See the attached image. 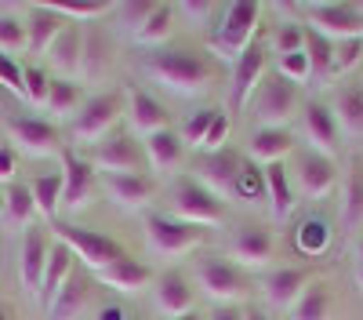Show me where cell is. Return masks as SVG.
Masks as SVG:
<instances>
[{"label":"cell","mask_w":363,"mask_h":320,"mask_svg":"<svg viewBox=\"0 0 363 320\" xmlns=\"http://www.w3.org/2000/svg\"><path fill=\"white\" fill-rule=\"evenodd\" d=\"M327 226L323 222H316V219H309L306 226L298 229V244H301V251H309V255H320L323 248H327Z\"/></svg>","instance_id":"cell-48"},{"label":"cell","mask_w":363,"mask_h":320,"mask_svg":"<svg viewBox=\"0 0 363 320\" xmlns=\"http://www.w3.org/2000/svg\"><path fill=\"white\" fill-rule=\"evenodd\" d=\"M0 211H4V193H0Z\"/></svg>","instance_id":"cell-61"},{"label":"cell","mask_w":363,"mask_h":320,"mask_svg":"<svg viewBox=\"0 0 363 320\" xmlns=\"http://www.w3.org/2000/svg\"><path fill=\"white\" fill-rule=\"evenodd\" d=\"M0 84H4L11 95L22 99V66L15 62V58H4V55H0Z\"/></svg>","instance_id":"cell-52"},{"label":"cell","mask_w":363,"mask_h":320,"mask_svg":"<svg viewBox=\"0 0 363 320\" xmlns=\"http://www.w3.org/2000/svg\"><path fill=\"white\" fill-rule=\"evenodd\" d=\"M157 8H160L157 0H131V4H120V8H113V11H116L120 26H124L128 33H138V29H142L149 18H153Z\"/></svg>","instance_id":"cell-42"},{"label":"cell","mask_w":363,"mask_h":320,"mask_svg":"<svg viewBox=\"0 0 363 320\" xmlns=\"http://www.w3.org/2000/svg\"><path fill=\"white\" fill-rule=\"evenodd\" d=\"M87 160L99 175H138L145 153L138 150V142L128 131H113L106 142H99L95 150H91Z\"/></svg>","instance_id":"cell-13"},{"label":"cell","mask_w":363,"mask_h":320,"mask_svg":"<svg viewBox=\"0 0 363 320\" xmlns=\"http://www.w3.org/2000/svg\"><path fill=\"white\" fill-rule=\"evenodd\" d=\"M51 233H55V241L66 244V248L73 251V258L80 262V266H87L91 273H102V270L113 266V262H120V258L128 255L113 237H106V233L80 229V226H73V222H55Z\"/></svg>","instance_id":"cell-2"},{"label":"cell","mask_w":363,"mask_h":320,"mask_svg":"<svg viewBox=\"0 0 363 320\" xmlns=\"http://www.w3.org/2000/svg\"><path fill=\"white\" fill-rule=\"evenodd\" d=\"M182 153H186V142L174 131H160L145 138V160L153 171H174L182 164Z\"/></svg>","instance_id":"cell-29"},{"label":"cell","mask_w":363,"mask_h":320,"mask_svg":"<svg viewBox=\"0 0 363 320\" xmlns=\"http://www.w3.org/2000/svg\"><path fill=\"white\" fill-rule=\"evenodd\" d=\"M29 193H33L37 215H40L48 226H55V222H58V208H62V171L33 179V182H29Z\"/></svg>","instance_id":"cell-30"},{"label":"cell","mask_w":363,"mask_h":320,"mask_svg":"<svg viewBox=\"0 0 363 320\" xmlns=\"http://www.w3.org/2000/svg\"><path fill=\"white\" fill-rule=\"evenodd\" d=\"M272 51H277V58L306 51V26H298V22H280L277 37H272Z\"/></svg>","instance_id":"cell-43"},{"label":"cell","mask_w":363,"mask_h":320,"mask_svg":"<svg viewBox=\"0 0 363 320\" xmlns=\"http://www.w3.org/2000/svg\"><path fill=\"white\" fill-rule=\"evenodd\" d=\"M265 189H269V200H272V215L277 219H287L294 211V189H291V175L284 164H272L265 167Z\"/></svg>","instance_id":"cell-34"},{"label":"cell","mask_w":363,"mask_h":320,"mask_svg":"<svg viewBox=\"0 0 363 320\" xmlns=\"http://www.w3.org/2000/svg\"><path fill=\"white\" fill-rule=\"evenodd\" d=\"M58 160H62V208L69 215H77V211H84L87 204H91V197H95L99 171L91 167V160L77 157L69 145L58 153Z\"/></svg>","instance_id":"cell-12"},{"label":"cell","mask_w":363,"mask_h":320,"mask_svg":"<svg viewBox=\"0 0 363 320\" xmlns=\"http://www.w3.org/2000/svg\"><path fill=\"white\" fill-rule=\"evenodd\" d=\"M306 15L309 29H316L330 44L363 40V15L356 11V4H306Z\"/></svg>","instance_id":"cell-10"},{"label":"cell","mask_w":363,"mask_h":320,"mask_svg":"<svg viewBox=\"0 0 363 320\" xmlns=\"http://www.w3.org/2000/svg\"><path fill=\"white\" fill-rule=\"evenodd\" d=\"M153 302H157V309L167 313L171 320H174V316H186V313H193V306H196V287L182 277V273L167 270V273H160V277L153 280Z\"/></svg>","instance_id":"cell-18"},{"label":"cell","mask_w":363,"mask_h":320,"mask_svg":"<svg viewBox=\"0 0 363 320\" xmlns=\"http://www.w3.org/2000/svg\"><path fill=\"white\" fill-rule=\"evenodd\" d=\"M327 313H330V295L323 280H313L306 287V295L298 299V306L291 309L294 320H327Z\"/></svg>","instance_id":"cell-38"},{"label":"cell","mask_w":363,"mask_h":320,"mask_svg":"<svg viewBox=\"0 0 363 320\" xmlns=\"http://www.w3.org/2000/svg\"><path fill=\"white\" fill-rule=\"evenodd\" d=\"M225 142H229V113H218L215 124H211V131H207V138H203L200 153H222Z\"/></svg>","instance_id":"cell-51"},{"label":"cell","mask_w":363,"mask_h":320,"mask_svg":"<svg viewBox=\"0 0 363 320\" xmlns=\"http://www.w3.org/2000/svg\"><path fill=\"white\" fill-rule=\"evenodd\" d=\"M80 55H84V37L77 26H66V33L51 44V51L44 55L51 70L58 73V80H69L73 73H80Z\"/></svg>","instance_id":"cell-27"},{"label":"cell","mask_w":363,"mask_h":320,"mask_svg":"<svg viewBox=\"0 0 363 320\" xmlns=\"http://www.w3.org/2000/svg\"><path fill=\"white\" fill-rule=\"evenodd\" d=\"M258 18H262V8L251 4V0H236L222 11V22L215 26V33H211V51L218 58H240L251 40L258 37Z\"/></svg>","instance_id":"cell-3"},{"label":"cell","mask_w":363,"mask_h":320,"mask_svg":"<svg viewBox=\"0 0 363 320\" xmlns=\"http://www.w3.org/2000/svg\"><path fill=\"white\" fill-rule=\"evenodd\" d=\"M291 131H272V128H258L247 142V157L255 167H272V164H284L291 153Z\"/></svg>","instance_id":"cell-24"},{"label":"cell","mask_w":363,"mask_h":320,"mask_svg":"<svg viewBox=\"0 0 363 320\" xmlns=\"http://www.w3.org/2000/svg\"><path fill=\"white\" fill-rule=\"evenodd\" d=\"M196 284L203 287V295L218 306H236L240 299H247V291H251L244 270L225 262V258H215V255L203 258L196 266Z\"/></svg>","instance_id":"cell-7"},{"label":"cell","mask_w":363,"mask_h":320,"mask_svg":"<svg viewBox=\"0 0 363 320\" xmlns=\"http://www.w3.org/2000/svg\"><path fill=\"white\" fill-rule=\"evenodd\" d=\"M207 320H247V313H244V309H236V306H218Z\"/></svg>","instance_id":"cell-54"},{"label":"cell","mask_w":363,"mask_h":320,"mask_svg":"<svg viewBox=\"0 0 363 320\" xmlns=\"http://www.w3.org/2000/svg\"><path fill=\"white\" fill-rule=\"evenodd\" d=\"M124 102H128V121H131V128H135L142 138L160 135V131H171L167 109H164L153 95H149V92H142V87L128 84V87H124Z\"/></svg>","instance_id":"cell-17"},{"label":"cell","mask_w":363,"mask_h":320,"mask_svg":"<svg viewBox=\"0 0 363 320\" xmlns=\"http://www.w3.org/2000/svg\"><path fill=\"white\" fill-rule=\"evenodd\" d=\"M335 186H338V167H335V160H327V157H320V153H301V157H298V189L306 193V197L320 200V197H327Z\"/></svg>","instance_id":"cell-22"},{"label":"cell","mask_w":363,"mask_h":320,"mask_svg":"<svg viewBox=\"0 0 363 320\" xmlns=\"http://www.w3.org/2000/svg\"><path fill=\"white\" fill-rule=\"evenodd\" d=\"M95 280L106 284V287H113V291H120V295H135V291H142L149 280H153V273H149V266H142L138 258L124 255L120 262H113L109 270L95 273Z\"/></svg>","instance_id":"cell-25"},{"label":"cell","mask_w":363,"mask_h":320,"mask_svg":"<svg viewBox=\"0 0 363 320\" xmlns=\"http://www.w3.org/2000/svg\"><path fill=\"white\" fill-rule=\"evenodd\" d=\"M87 299H91V284H87V277L73 273V277L66 280V287L55 295V302L48 306V316H51V320H77L80 309L87 306Z\"/></svg>","instance_id":"cell-28"},{"label":"cell","mask_w":363,"mask_h":320,"mask_svg":"<svg viewBox=\"0 0 363 320\" xmlns=\"http://www.w3.org/2000/svg\"><path fill=\"white\" fill-rule=\"evenodd\" d=\"M106 62H109V55H106V40L91 33V37L84 40V55H80V73H84V77L91 80V77H99V73L106 70Z\"/></svg>","instance_id":"cell-44"},{"label":"cell","mask_w":363,"mask_h":320,"mask_svg":"<svg viewBox=\"0 0 363 320\" xmlns=\"http://www.w3.org/2000/svg\"><path fill=\"white\" fill-rule=\"evenodd\" d=\"M171 204H174V219L186 222V226L215 229V226L225 222V204H222L218 197H211L203 186H196L193 179H178V182H174Z\"/></svg>","instance_id":"cell-6"},{"label":"cell","mask_w":363,"mask_h":320,"mask_svg":"<svg viewBox=\"0 0 363 320\" xmlns=\"http://www.w3.org/2000/svg\"><path fill=\"white\" fill-rule=\"evenodd\" d=\"M66 18H58L48 4H33L26 15V51L29 55H48L51 44L66 33Z\"/></svg>","instance_id":"cell-21"},{"label":"cell","mask_w":363,"mask_h":320,"mask_svg":"<svg viewBox=\"0 0 363 320\" xmlns=\"http://www.w3.org/2000/svg\"><path fill=\"white\" fill-rule=\"evenodd\" d=\"M356 255H359V266H363V237H359V244H356Z\"/></svg>","instance_id":"cell-58"},{"label":"cell","mask_w":363,"mask_h":320,"mask_svg":"<svg viewBox=\"0 0 363 320\" xmlns=\"http://www.w3.org/2000/svg\"><path fill=\"white\" fill-rule=\"evenodd\" d=\"M145 241H149V248H153L157 255L178 258V255L200 248V229L178 222L174 215H149L145 219Z\"/></svg>","instance_id":"cell-14"},{"label":"cell","mask_w":363,"mask_h":320,"mask_svg":"<svg viewBox=\"0 0 363 320\" xmlns=\"http://www.w3.org/2000/svg\"><path fill=\"white\" fill-rule=\"evenodd\" d=\"M229 251H233V266H240V270H265L272 262V237H269V229H262V226H244L233 237Z\"/></svg>","instance_id":"cell-20"},{"label":"cell","mask_w":363,"mask_h":320,"mask_svg":"<svg viewBox=\"0 0 363 320\" xmlns=\"http://www.w3.org/2000/svg\"><path fill=\"white\" fill-rule=\"evenodd\" d=\"M356 284H359V291H363V266L356 270Z\"/></svg>","instance_id":"cell-59"},{"label":"cell","mask_w":363,"mask_h":320,"mask_svg":"<svg viewBox=\"0 0 363 320\" xmlns=\"http://www.w3.org/2000/svg\"><path fill=\"white\" fill-rule=\"evenodd\" d=\"M0 320H15V316H11V309H8L4 302H0Z\"/></svg>","instance_id":"cell-57"},{"label":"cell","mask_w":363,"mask_h":320,"mask_svg":"<svg viewBox=\"0 0 363 320\" xmlns=\"http://www.w3.org/2000/svg\"><path fill=\"white\" fill-rule=\"evenodd\" d=\"M95 320H128V313H124V309H120V306H102Z\"/></svg>","instance_id":"cell-55"},{"label":"cell","mask_w":363,"mask_h":320,"mask_svg":"<svg viewBox=\"0 0 363 320\" xmlns=\"http://www.w3.org/2000/svg\"><path fill=\"white\" fill-rule=\"evenodd\" d=\"M48 255H51V244L44 237V229H26L22 237V248H18V280L26 287V295L40 299V284H44V270H48Z\"/></svg>","instance_id":"cell-16"},{"label":"cell","mask_w":363,"mask_h":320,"mask_svg":"<svg viewBox=\"0 0 363 320\" xmlns=\"http://www.w3.org/2000/svg\"><path fill=\"white\" fill-rule=\"evenodd\" d=\"M298 109V87L280 77V73H265L262 87L251 99V116L258 128H272V131H287L291 116Z\"/></svg>","instance_id":"cell-5"},{"label":"cell","mask_w":363,"mask_h":320,"mask_svg":"<svg viewBox=\"0 0 363 320\" xmlns=\"http://www.w3.org/2000/svg\"><path fill=\"white\" fill-rule=\"evenodd\" d=\"M48 92H51V77L40 70V66H26L22 70V99L29 106L44 109L48 106Z\"/></svg>","instance_id":"cell-40"},{"label":"cell","mask_w":363,"mask_h":320,"mask_svg":"<svg viewBox=\"0 0 363 320\" xmlns=\"http://www.w3.org/2000/svg\"><path fill=\"white\" fill-rule=\"evenodd\" d=\"M128 113V102L120 92H106V95H95V99H87L84 109L73 116V145H91L95 150L99 142H106L113 131H116V121Z\"/></svg>","instance_id":"cell-4"},{"label":"cell","mask_w":363,"mask_h":320,"mask_svg":"<svg viewBox=\"0 0 363 320\" xmlns=\"http://www.w3.org/2000/svg\"><path fill=\"white\" fill-rule=\"evenodd\" d=\"M73 266H77V258H73V251L66 248V244H51V255H48V270H44V284H40V306L48 309L51 302H55V295L66 287V280L73 277Z\"/></svg>","instance_id":"cell-26"},{"label":"cell","mask_w":363,"mask_h":320,"mask_svg":"<svg viewBox=\"0 0 363 320\" xmlns=\"http://www.w3.org/2000/svg\"><path fill=\"white\" fill-rule=\"evenodd\" d=\"M240 171H244V164H240V157L233 150H222V153H203L196 164H193V175L189 179L196 186H203L211 197L218 200H229L236 197V179Z\"/></svg>","instance_id":"cell-11"},{"label":"cell","mask_w":363,"mask_h":320,"mask_svg":"<svg viewBox=\"0 0 363 320\" xmlns=\"http://www.w3.org/2000/svg\"><path fill=\"white\" fill-rule=\"evenodd\" d=\"M215 116H218V109H196L186 124H182V142L189 145V150H203V138H207V131H211V124H215Z\"/></svg>","instance_id":"cell-41"},{"label":"cell","mask_w":363,"mask_h":320,"mask_svg":"<svg viewBox=\"0 0 363 320\" xmlns=\"http://www.w3.org/2000/svg\"><path fill=\"white\" fill-rule=\"evenodd\" d=\"M265 73H269V40L258 33V37L251 40V48L236 58L233 92H229V109H233V113H240V109L251 106V99H255L258 87H262Z\"/></svg>","instance_id":"cell-8"},{"label":"cell","mask_w":363,"mask_h":320,"mask_svg":"<svg viewBox=\"0 0 363 320\" xmlns=\"http://www.w3.org/2000/svg\"><path fill=\"white\" fill-rule=\"evenodd\" d=\"M26 51V18L11 15V11H0V55L15 58Z\"/></svg>","instance_id":"cell-39"},{"label":"cell","mask_w":363,"mask_h":320,"mask_svg":"<svg viewBox=\"0 0 363 320\" xmlns=\"http://www.w3.org/2000/svg\"><path fill=\"white\" fill-rule=\"evenodd\" d=\"M363 58V40H342L335 44V77H345L359 66Z\"/></svg>","instance_id":"cell-47"},{"label":"cell","mask_w":363,"mask_h":320,"mask_svg":"<svg viewBox=\"0 0 363 320\" xmlns=\"http://www.w3.org/2000/svg\"><path fill=\"white\" fill-rule=\"evenodd\" d=\"M145 73L153 84H160L171 95H200L215 84V66L207 62V55L200 51H157L145 62Z\"/></svg>","instance_id":"cell-1"},{"label":"cell","mask_w":363,"mask_h":320,"mask_svg":"<svg viewBox=\"0 0 363 320\" xmlns=\"http://www.w3.org/2000/svg\"><path fill=\"white\" fill-rule=\"evenodd\" d=\"M33 219H37V204H33V193L29 186H8L4 189V222L15 226V229H33Z\"/></svg>","instance_id":"cell-32"},{"label":"cell","mask_w":363,"mask_h":320,"mask_svg":"<svg viewBox=\"0 0 363 320\" xmlns=\"http://www.w3.org/2000/svg\"><path fill=\"white\" fill-rule=\"evenodd\" d=\"M301 131H306V142L313 145V153L327 157V160H335L338 150H342V128L335 121V109L330 106H320V102H309L306 113H301Z\"/></svg>","instance_id":"cell-15"},{"label":"cell","mask_w":363,"mask_h":320,"mask_svg":"<svg viewBox=\"0 0 363 320\" xmlns=\"http://www.w3.org/2000/svg\"><path fill=\"white\" fill-rule=\"evenodd\" d=\"M55 121H66V116H77L84 109V95L73 80H51V92H48V106H44Z\"/></svg>","instance_id":"cell-35"},{"label":"cell","mask_w":363,"mask_h":320,"mask_svg":"<svg viewBox=\"0 0 363 320\" xmlns=\"http://www.w3.org/2000/svg\"><path fill=\"white\" fill-rule=\"evenodd\" d=\"M342 222H345V229L363 226V164L359 160L349 164V179L342 189Z\"/></svg>","instance_id":"cell-33"},{"label":"cell","mask_w":363,"mask_h":320,"mask_svg":"<svg viewBox=\"0 0 363 320\" xmlns=\"http://www.w3.org/2000/svg\"><path fill=\"white\" fill-rule=\"evenodd\" d=\"M306 58H309V73H313L316 84L335 80V44L327 37H320L309 26H306Z\"/></svg>","instance_id":"cell-31"},{"label":"cell","mask_w":363,"mask_h":320,"mask_svg":"<svg viewBox=\"0 0 363 320\" xmlns=\"http://www.w3.org/2000/svg\"><path fill=\"white\" fill-rule=\"evenodd\" d=\"M8 142L22 157H55L66 145L58 138V128L44 116H11L8 121Z\"/></svg>","instance_id":"cell-9"},{"label":"cell","mask_w":363,"mask_h":320,"mask_svg":"<svg viewBox=\"0 0 363 320\" xmlns=\"http://www.w3.org/2000/svg\"><path fill=\"white\" fill-rule=\"evenodd\" d=\"M15 171H18V153L4 145L0 150V186H15Z\"/></svg>","instance_id":"cell-53"},{"label":"cell","mask_w":363,"mask_h":320,"mask_svg":"<svg viewBox=\"0 0 363 320\" xmlns=\"http://www.w3.org/2000/svg\"><path fill=\"white\" fill-rule=\"evenodd\" d=\"M102 189L106 197L116 204V208H124V211H138L145 208L149 200H153L157 186L153 179H145V175H102Z\"/></svg>","instance_id":"cell-19"},{"label":"cell","mask_w":363,"mask_h":320,"mask_svg":"<svg viewBox=\"0 0 363 320\" xmlns=\"http://www.w3.org/2000/svg\"><path fill=\"white\" fill-rule=\"evenodd\" d=\"M309 284H313L309 270H277L265 280V302L272 309H294Z\"/></svg>","instance_id":"cell-23"},{"label":"cell","mask_w":363,"mask_h":320,"mask_svg":"<svg viewBox=\"0 0 363 320\" xmlns=\"http://www.w3.org/2000/svg\"><path fill=\"white\" fill-rule=\"evenodd\" d=\"M330 109H335V121H338L342 131L363 135V87H349V92H342Z\"/></svg>","instance_id":"cell-36"},{"label":"cell","mask_w":363,"mask_h":320,"mask_svg":"<svg viewBox=\"0 0 363 320\" xmlns=\"http://www.w3.org/2000/svg\"><path fill=\"white\" fill-rule=\"evenodd\" d=\"M171 33H174V8H171V4H160V8L153 11V18H149L138 33H135V40L145 44V48H157V44H167Z\"/></svg>","instance_id":"cell-37"},{"label":"cell","mask_w":363,"mask_h":320,"mask_svg":"<svg viewBox=\"0 0 363 320\" xmlns=\"http://www.w3.org/2000/svg\"><path fill=\"white\" fill-rule=\"evenodd\" d=\"M174 320H207V316H203V313H196V309H193V313H186V316H174Z\"/></svg>","instance_id":"cell-56"},{"label":"cell","mask_w":363,"mask_h":320,"mask_svg":"<svg viewBox=\"0 0 363 320\" xmlns=\"http://www.w3.org/2000/svg\"><path fill=\"white\" fill-rule=\"evenodd\" d=\"M247 320H269V316H262V313H247Z\"/></svg>","instance_id":"cell-60"},{"label":"cell","mask_w":363,"mask_h":320,"mask_svg":"<svg viewBox=\"0 0 363 320\" xmlns=\"http://www.w3.org/2000/svg\"><path fill=\"white\" fill-rule=\"evenodd\" d=\"M58 18H66L69 26L73 22H95V18H102L106 11H113L109 4H48Z\"/></svg>","instance_id":"cell-45"},{"label":"cell","mask_w":363,"mask_h":320,"mask_svg":"<svg viewBox=\"0 0 363 320\" xmlns=\"http://www.w3.org/2000/svg\"><path fill=\"white\" fill-rule=\"evenodd\" d=\"M178 15L193 29H203L211 22V15H215V4H211V0H186V4H178Z\"/></svg>","instance_id":"cell-50"},{"label":"cell","mask_w":363,"mask_h":320,"mask_svg":"<svg viewBox=\"0 0 363 320\" xmlns=\"http://www.w3.org/2000/svg\"><path fill=\"white\" fill-rule=\"evenodd\" d=\"M277 73H280V77H287L291 84H309V80H313L306 51H298V55H284V58H277Z\"/></svg>","instance_id":"cell-46"},{"label":"cell","mask_w":363,"mask_h":320,"mask_svg":"<svg viewBox=\"0 0 363 320\" xmlns=\"http://www.w3.org/2000/svg\"><path fill=\"white\" fill-rule=\"evenodd\" d=\"M262 193H269V189H265V175H262L255 164L240 171V179H236V197H244V200H258Z\"/></svg>","instance_id":"cell-49"}]
</instances>
